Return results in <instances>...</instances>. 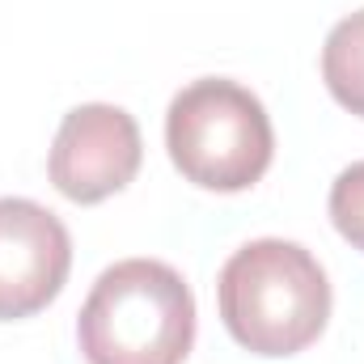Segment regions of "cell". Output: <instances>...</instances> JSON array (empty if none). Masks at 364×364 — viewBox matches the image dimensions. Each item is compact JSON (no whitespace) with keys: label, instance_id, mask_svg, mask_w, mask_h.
Wrapping results in <instances>:
<instances>
[{"label":"cell","instance_id":"obj_1","mask_svg":"<svg viewBox=\"0 0 364 364\" xmlns=\"http://www.w3.org/2000/svg\"><path fill=\"white\" fill-rule=\"evenodd\" d=\"M220 318L255 356H296L331 318V284L322 263L284 237L246 242L220 267Z\"/></svg>","mask_w":364,"mask_h":364},{"label":"cell","instance_id":"obj_2","mask_svg":"<svg viewBox=\"0 0 364 364\" xmlns=\"http://www.w3.org/2000/svg\"><path fill=\"white\" fill-rule=\"evenodd\" d=\"M77 339L90 364H182L195 343V296L170 263L123 259L90 288Z\"/></svg>","mask_w":364,"mask_h":364},{"label":"cell","instance_id":"obj_3","mask_svg":"<svg viewBox=\"0 0 364 364\" xmlns=\"http://www.w3.org/2000/svg\"><path fill=\"white\" fill-rule=\"evenodd\" d=\"M166 149L178 174L203 191H246L275 153L267 106L237 81H195L166 110Z\"/></svg>","mask_w":364,"mask_h":364},{"label":"cell","instance_id":"obj_4","mask_svg":"<svg viewBox=\"0 0 364 364\" xmlns=\"http://www.w3.org/2000/svg\"><path fill=\"white\" fill-rule=\"evenodd\" d=\"M140 157H144V144H140L136 119L123 106L90 102L64 114L47 157V174L64 199L102 203L106 195L123 191L136 178Z\"/></svg>","mask_w":364,"mask_h":364},{"label":"cell","instance_id":"obj_5","mask_svg":"<svg viewBox=\"0 0 364 364\" xmlns=\"http://www.w3.org/2000/svg\"><path fill=\"white\" fill-rule=\"evenodd\" d=\"M73 267V237L34 199H0V322L47 309Z\"/></svg>","mask_w":364,"mask_h":364},{"label":"cell","instance_id":"obj_6","mask_svg":"<svg viewBox=\"0 0 364 364\" xmlns=\"http://www.w3.org/2000/svg\"><path fill=\"white\" fill-rule=\"evenodd\" d=\"M322 81L331 97L364 119V9L343 17L322 47Z\"/></svg>","mask_w":364,"mask_h":364},{"label":"cell","instance_id":"obj_7","mask_svg":"<svg viewBox=\"0 0 364 364\" xmlns=\"http://www.w3.org/2000/svg\"><path fill=\"white\" fill-rule=\"evenodd\" d=\"M331 220L356 250H364V161H352L335 178V186H331Z\"/></svg>","mask_w":364,"mask_h":364}]
</instances>
